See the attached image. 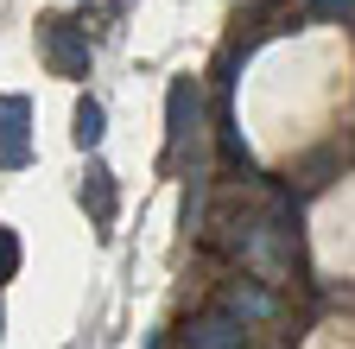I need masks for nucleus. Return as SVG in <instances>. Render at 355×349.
Instances as JSON below:
<instances>
[{
    "instance_id": "1",
    "label": "nucleus",
    "mask_w": 355,
    "mask_h": 349,
    "mask_svg": "<svg viewBox=\"0 0 355 349\" xmlns=\"http://www.w3.org/2000/svg\"><path fill=\"white\" fill-rule=\"evenodd\" d=\"M38 51H44V70L64 76V83L89 76V58H96L89 26H76V19H64V13H44V19H38Z\"/></svg>"
},
{
    "instance_id": "2",
    "label": "nucleus",
    "mask_w": 355,
    "mask_h": 349,
    "mask_svg": "<svg viewBox=\"0 0 355 349\" xmlns=\"http://www.w3.org/2000/svg\"><path fill=\"white\" fill-rule=\"evenodd\" d=\"M197 114H203V90L197 76H178L165 96V159L184 153V140H197Z\"/></svg>"
},
{
    "instance_id": "3",
    "label": "nucleus",
    "mask_w": 355,
    "mask_h": 349,
    "mask_svg": "<svg viewBox=\"0 0 355 349\" xmlns=\"http://www.w3.org/2000/svg\"><path fill=\"white\" fill-rule=\"evenodd\" d=\"M32 165V102L26 96H0V171Z\"/></svg>"
},
{
    "instance_id": "4",
    "label": "nucleus",
    "mask_w": 355,
    "mask_h": 349,
    "mask_svg": "<svg viewBox=\"0 0 355 349\" xmlns=\"http://www.w3.org/2000/svg\"><path fill=\"white\" fill-rule=\"evenodd\" d=\"M241 343H248V330L229 312H209V318H197L184 330V349H241Z\"/></svg>"
},
{
    "instance_id": "5",
    "label": "nucleus",
    "mask_w": 355,
    "mask_h": 349,
    "mask_svg": "<svg viewBox=\"0 0 355 349\" xmlns=\"http://www.w3.org/2000/svg\"><path fill=\"white\" fill-rule=\"evenodd\" d=\"M222 312H229L241 330H248V324H266V318H273V292H260V286H235L229 298H222Z\"/></svg>"
},
{
    "instance_id": "6",
    "label": "nucleus",
    "mask_w": 355,
    "mask_h": 349,
    "mask_svg": "<svg viewBox=\"0 0 355 349\" xmlns=\"http://www.w3.org/2000/svg\"><path fill=\"white\" fill-rule=\"evenodd\" d=\"M83 203H89V216H96V229H108V223H114V171H108V165H89Z\"/></svg>"
},
{
    "instance_id": "7",
    "label": "nucleus",
    "mask_w": 355,
    "mask_h": 349,
    "mask_svg": "<svg viewBox=\"0 0 355 349\" xmlns=\"http://www.w3.org/2000/svg\"><path fill=\"white\" fill-rule=\"evenodd\" d=\"M102 134H108L102 102H76V146H83V153H96V146H102Z\"/></svg>"
},
{
    "instance_id": "8",
    "label": "nucleus",
    "mask_w": 355,
    "mask_h": 349,
    "mask_svg": "<svg viewBox=\"0 0 355 349\" xmlns=\"http://www.w3.org/2000/svg\"><path fill=\"white\" fill-rule=\"evenodd\" d=\"M13 273H19V235H13L7 223H0V286H7Z\"/></svg>"
},
{
    "instance_id": "9",
    "label": "nucleus",
    "mask_w": 355,
    "mask_h": 349,
    "mask_svg": "<svg viewBox=\"0 0 355 349\" xmlns=\"http://www.w3.org/2000/svg\"><path fill=\"white\" fill-rule=\"evenodd\" d=\"M311 13H318V19H336V26H349V0H311Z\"/></svg>"
},
{
    "instance_id": "10",
    "label": "nucleus",
    "mask_w": 355,
    "mask_h": 349,
    "mask_svg": "<svg viewBox=\"0 0 355 349\" xmlns=\"http://www.w3.org/2000/svg\"><path fill=\"white\" fill-rule=\"evenodd\" d=\"M96 7H108V13H121V0H96Z\"/></svg>"
}]
</instances>
